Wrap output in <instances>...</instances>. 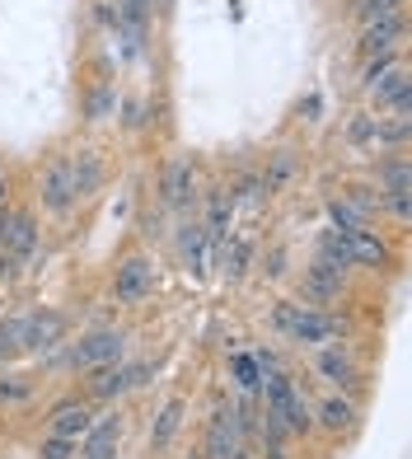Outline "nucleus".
<instances>
[{
    "label": "nucleus",
    "instance_id": "obj_31",
    "mask_svg": "<svg viewBox=\"0 0 412 459\" xmlns=\"http://www.w3.org/2000/svg\"><path fill=\"white\" fill-rule=\"evenodd\" d=\"M412 122H394V117H375V145L380 151H394V145H408Z\"/></svg>",
    "mask_w": 412,
    "mask_h": 459
},
{
    "label": "nucleus",
    "instance_id": "obj_10",
    "mask_svg": "<svg viewBox=\"0 0 412 459\" xmlns=\"http://www.w3.org/2000/svg\"><path fill=\"white\" fill-rule=\"evenodd\" d=\"M403 38H408V19H403V14L375 19V24H365V29H361L356 56H384V52H403Z\"/></svg>",
    "mask_w": 412,
    "mask_h": 459
},
{
    "label": "nucleus",
    "instance_id": "obj_39",
    "mask_svg": "<svg viewBox=\"0 0 412 459\" xmlns=\"http://www.w3.org/2000/svg\"><path fill=\"white\" fill-rule=\"evenodd\" d=\"M262 273H267V277H281V273H286V248H272V254L262 258Z\"/></svg>",
    "mask_w": 412,
    "mask_h": 459
},
{
    "label": "nucleus",
    "instance_id": "obj_29",
    "mask_svg": "<svg viewBox=\"0 0 412 459\" xmlns=\"http://www.w3.org/2000/svg\"><path fill=\"white\" fill-rule=\"evenodd\" d=\"M328 225L333 230H370V221L356 212V206H347L342 197H328Z\"/></svg>",
    "mask_w": 412,
    "mask_h": 459
},
{
    "label": "nucleus",
    "instance_id": "obj_18",
    "mask_svg": "<svg viewBox=\"0 0 412 459\" xmlns=\"http://www.w3.org/2000/svg\"><path fill=\"white\" fill-rule=\"evenodd\" d=\"M183 417H188V399H164V408L155 412V422H150V450H169L174 446V436L183 431Z\"/></svg>",
    "mask_w": 412,
    "mask_h": 459
},
{
    "label": "nucleus",
    "instance_id": "obj_24",
    "mask_svg": "<svg viewBox=\"0 0 412 459\" xmlns=\"http://www.w3.org/2000/svg\"><path fill=\"white\" fill-rule=\"evenodd\" d=\"M408 0H352V19L365 29V24H375V19H389V14H403Z\"/></svg>",
    "mask_w": 412,
    "mask_h": 459
},
{
    "label": "nucleus",
    "instance_id": "obj_11",
    "mask_svg": "<svg viewBox=\"0 0 412 459\" xmlns=\"http://www.w3.org/2000/svg\"><path fill=\"white\" fill-rule=\"evenodd\" d=\"M174 248H178V263H183V273H193V277H206V267H211V244H206V230L197 221H183L178 225V235H174Z\"/></svg>",
    "mask_w": 412,
    "mask_h": 459
},
{
    "label": "nucleus",
    "instance_id": "obj_28",
    "mask_svg": "<svg viewBox=\"0 0 412 459\" xmlns=\"http://www.w3.org/2000/svg\"><path fill=\"white\" fill-rule=\"evenodd\" d=\"M19 351H24V315L0 324V366H10Z\"/></svg>",
    "mask_w": 412,
    "mask_h": 459
},
{
    "label": "nucleus",
    "instance_id": "obj_35",
    "mask_svg": "<svg viewBox=\"0 0 412 459\" xmlns=\"http://www.w3.org/2000/svg\"><path fill=\"white\" fill-rule=\"evenodd\" d=\"M80 441H66V436H43V446H38V459H75Z\"/></svg>",
    "mask_w": 412,
    "mask_h": 459
},
{
    "label": "nucleus",
    "instance_id": "obj_30",
    "mask_svg": "<svg viewBox=\"0 0 412 459\" xmlns=\"http://www.w3.org/2000/svg\"><path fill=\"white\" fill-rule=\"evenodd\" d=\"M117 122H122V132H141L150 122V103L146 99H117Z\"/></svg>",
    "mask_w": 412,
    "mask_h": 459
},
{
    "label": "nucleus",
    "instance_id": "obj_1",
    "mask_svg": "<svg viewBox=\"0 0 412 459\" xmlns=\"http://www.w3.org/2000/svg\"><path fill=\"white\" fill-rule=\"evenodd\" d=\"M159 206L164 212H178L188 216L197 206V164L193 155H169L159 169Z\"/></svg>",
    "mask_w": 412,
    "mask_h": 459
},
{
    "label": "nucleus",
    "instance_id": "obj_40",
    "mask_svg": "<svg viewBox=\"0 0 412 459\" xmlns=\"http://www.w3.org/2000/svg\"><path fill=\"white\" fill-rule=\"evenodd\" d=\"M319 113H323V99H319V94H309V99L300 103V117H305V122H319Z\"/></svg>",
    "mask_w": 412,
    "mask_h": 459
},
{
    "label": "nucleus",
    "instance_id": "obj_13",
    "mask_svg": "<svg viewBox=\"0 0 412 459\" xmlns=\"http://www.w3.org/2000/svg\"><path fill=\"white\" fill-rule=\"evenodd\" d=\"M117 441H122V412H108L80 436L75 459H117Z\"/></svg>",
    "mask_w": 412,
    "mask_h": 459
},
{
    "label": "nucleus",
    "instance_id": "obj_34",
    "mask_svg": "<svg viewBox=\"0 0 412 459\" xmlns=\"http://www.w3.org/2000/svg\"><path fill=\"white\" fill-rule=\"evenodd\" d=\"M347 145H375V117L356 113L352 122H347Z\"/></svg>",
    "mask_w": 412,
    "mask_h": 459
},
{
    "label": "nucleus",
    "instance_id": "obj_37",
    "mask_svg": "<svg viewBox=\"0 0 412 459\" xmlns=\"http://www.w3.org/2000/svg\"><path fill=\"white\" fill-rule=\"evenodd\" d=\"M253 361H258V370H262V375L286 370V361H281V351H277V347H258V351H253Z\"/></svg>",
    "mask_w": 412,
    "mask_h": 459
},
{
    "label": "nucleus",
    "instance_id": "obj_32",
    "mask_svg": "<svg viewBox=\"0 0 412 459\" xmlns=\"http://www.w3.org/2000/svg\"><path fill=\"white\" fill-rule=\"evenodd\" d=\"M394 66H403V52H384V56H365V71H361V90H370L375 80H384Z\"/></svg>",
    "mask_w": 412,
    "mask_h": 459
},
{
    "label": "nucleus",
    "instance_id": "obj_14",
    "mask_svg": "<svg viewBox=\"0 0 412 459\" xmlns=\"http://www.w3.org/2000/svg\"><path fill=\"white\" fill-rule=\"evenodd\" d=\"M309 417H314V427H319V431H328V436H347V431L361 422V408H356V399H347V394H328L319 408H309Z\"/></svg>",
    "mask_w": 412,
    "mask_h": 459
},
{
    "label": "nucleus",
    "instance_id": "obj_16",
    "mask_svg": "<svg viewBox=\"0 0 412 459\" xmlns=\"http://www.w3.org/2000/svg\"><path fill=\"white\" fill-rule=\"evenodd\" d=\"M127 389H132V380H127V366H122V361H103V366H90L85 370V394H90V399H99V403L122 399Z\"/></svg>",
    "mask_w": 412,
    "mask_h": 459
},
{
    "label": "nucleus",
    "instance_id": "obj_26",
    "mask_svg": "<svg viewBox=\"0 0 412 459\" xmlns=\"http://www.w3.org/2000/svg\"><path fill=\"white\" fill-rule=\"evenodd\" d=\"M29 399H33V380H29V375L0 366V403H29Z\"/></svg>",
    "mask_w": 412,
    "mask_h": 459
},
{
    "label": "nucleus",
    "instance_id": "obj_21",
    "mask_svg": "<svg viewBox=\"0 0 412 459\" xmlns=\"http://www.w3.org/2000/svg\"><path fill=\"white\" fill-rule=\"evenodd\" d=\"M216 263H220V273L230 277V281H239L244 273H249V263H253V239H244V235L225 239V248L216 254Z\"/></svg>",
    "mask_w": 412,
    "mask_h": 459
},
{
    "label": "nucleus",
    "instance_id": "obj_42",
    "mask_svg": "<svg viewBox=\"0 0 412 459\" xmlns=\"http://www.w3.org/2000/svg\"><path fill=\"white\" fill-rule=\"evenodd\" d=\"M0 197H5V183H0Z\"/></svg>",
    "mask_w": 412,
    "mask_h": 459
},
{
    "label": "nucleus",
    "instance_id": "obj_41",
    "mask_svg": "<svg viewBox=\"0 0 412 459\" xmlns=\"http://www.w3.org/2000/svg\"><path fill=\"white\" fill-rule=\"evenodd\" d=\"M146 5H150V14H155V10H159V14H169V10H174V0H146Z\"/></svg>",
    "mask_w": 412,
    "mask_h": 459
},
{
    "label": "nucleus",
    "instance_id": "obj_38",
    "mask_svg": "<svg viewBox=\"0 0 412 459\" xmlns=\"http://www.w3.org/2000/svg\"><path fill=\"white\" fill-rule=\"evenodd\" d=\"M94 19L113 33V29H117V10H113V0H94Z\"/></svg>",
    "mask_w": 412,
    "mask_h": 459
},
{
    "label": "nucleus",
    "instance_id": "obj_17",
    "mask_svg": "<svg viewBox=\"0 0 412 459\" xmlns=\"http://www.w3.org/2000/svg\"><path fill=\"white\" fill-rule=\"evenodd\" d=\"M71 183H75V202L94 197L103 187V160H99L94 145H80V151L71 155Z\"/></svg>",
    "mask_w": 412,
    "mask_h": 459
},
{
    "label": "nucleus",
    "instance_id": "obj_6",
    "mask_svg": "<svg viewBox=\"0 0 412 459\" xmlns=\"http://www.w3.org/2000/svg\"><path fill=\"white\" fill-rule=\"evenodd\" d=\"M155 290V263L146 254H127L113 273V300L117 305H141Z\"/></svg>",
    "mask_w": 412,
    "mask_h": 459
},
{
    "label": "nucleus",
    "instance_id": "obj_3",
    "mask_svg": "<svg viewBox=\"0 0 412 459\" xmlns=\"http://www.w3.org/2000/svg\"><path fill=\"white\" fill-rule=\"evenodd\" d=\"M314 375L323 385H333L338 394H347V399H356L361 394V366H356V357L347 351L342 342H328V347H314Z\"/></svg>",
    "mask_w": 412,
    "mask_h": 459
},
{
    "label": "nucleus",
    "instance_id": "obj_15",
    "mask_svg": "<svg viewBox=\"0 0 412 459\" xmlns=\"http://www.w3.org/2000/svg\"><path fill=\"white\" fill-rule=\"evenodd\" d=\"M94 427V408L90 399H61L47 417V436H66V441H80Z\"/></svg>",
    "mask_w": 412,
    "mask_h": 459
},
{
    "label": "nucleus",
    "instance_id": "obj_27",
    "mask_svg": "<svg viewBox=\"0 0 412 459\" xmlns=\"http://www.w3.org/2000/svg\"><path fill=\"white\" fill-rule=\"evenodd\" d=\"M342 202L347 206H356V212L370 221V216H380V187H370V183H352V187H342Z\"/></svg>",
    "mask_w": 412,
    "mask_h": 459
},
{
    "label": "nucleus",
    "instance_id": "obj_19",
    "mask_svg": "<svg viewBox=\"0 0 412 459\" xmlns=\"http://www.w3.org/2000/svg\"><path fill=\"white\" fill-rule=\"evenodd\" d=\"M296 174H300V151H291V145H281V151L267 155V169L258 174V178H262V193H267V197L281 193V187L291 183Z\"/></svg>",
    "mask_w": 412,
    "mask_h": 459
},
{
    "label": "nucleus",
    "instance_id": "obj_8",
    "mask_svg": "<svg viewBox=\"0 0 412 459\" xmlns=\"http://www.w3.org/2000/svg\"><path fill=\"white\" fill-rule=\"evenodd\" d=\"M338 333H342V319L338 315L314 309V305H300L291 328H286V338L300 342V347H328V342H338Z\"/></svg>",
    "mask_w": 412,
    "mask_h": 459
},
{
    "label": "nucleus",
    "instance_id": "obj_2",
    "mask_svg": "<svg viewBox=\"0 0 412 459\" xmlns=\"http://www.w3.org/2000/svg\"><path fill=\"white\" fill-rule=\"evenodd\" d=\"M202 459H253V450L244 446V436L235 427V408L216 403L206 417V436H202Z\"/></svg>",
    "mask_w": 412,
    "mask_h": 459
},
{
    "label": "nucleus",
    "instance_id": "obj_12",
    "mask_svg": "<svg viewBox=\"0 0 412 459\" xmlns=\"http://www.w3.org/2000/svg\"><path fill=\"white\" fill-rule=\"evenodd\" d=\"M342 244H347V258H352V267H389L394 263V254H389V244L375 235V230H338Z\"/></svg>",
    "mask_w": 412,
    "mask_h": 459
},
{
    "label": "nucleus",
    "instance_id": "obj_43",
    "mask_svg": "<svg viewBox=\"0 0 412 459\" xmlns=\"http://www.w3.org/2000/svg\"><path fill=\"white\" fill-rule=\"evenodd\" d=\"M188 459H202V455H188Z\"/></svg>",
    "mask_w": 412,
    "mask_h": 459
},
{
    "label": "nucleus",
    "instance_id": "obj_25",
    "mask_svg": "<svg viewBox=\"0 0 412 459\" xmlns=\"http://www.w3.org/2000/svg\"><path fill=\"white\" fill-rule=\"evenodd\" d=\"M230 375H235V389L239 394H258L262 385V370L253 361V351H239V357H230Z\"/></svg>",
    "mask_w": 412,
    "mask_h": 459
},
{
    "label": "nucleus",
    "instance_id": "obj_5",
    "mask_svg": "<svg viewBox=\"0 0 412 459\" xmlns=\"http://www.w3.org/2000/svg\"><path fill=\"white\" fill-rule=\"evenodd\" d=\"M0 254H10L14 267H24L38 254V216L0 206Z\"/></svg>",
    "mask_w": 412,
    "mask_h": 459
},
{
    "label": "nucleus",
    "instance_id": "obj_4",
    "mask_svg": "<svg viewBox=\"0 0 412 459\" xmlns=\"http://www.w3.org/2000/svg\"><path fill=\"white\" fill-rule=\"evenodd\" d=\"M122 351H127V333H117V328H94V333H85L80 342H71V351H66L61 361H66L71 370L85 375L90 366L122 361Z\"/></svg>",
    "mask_w": 412,
    "mask_h": 459
},
{
    "label": "nucleus",
    "instance_id": "obj_33",
    "mask_svg": "<svg viewBox=\"0 0 412 459\" xmlns=\"http://www.w3.org/2000/svg\"><path fill=\"white\" fill-rule=\"evenodd\" d=\"M262 197H267V193H262V178H258V174H244V178L230 187V202H235V206H258Z\"/></svg>",
    "mask_w": 412,
    "mask_h": 459
},
{
    "label": "nucleus",
    "instance_id": "obj_20",
    "mask_svg": "<svg viewBox=\"0 0 412 459\" xmlns=\"http://www.w3.org/2000/svg\"><path fill=\"white\" fill-rule=\"evenodd\" d=\"M375 187H380V197H389V193H412L408 160H403V155H384V160L375 164Z\"/></svg>",
    "mask_w": 412,
    "mask_h": 459
},
{
    "label": "nucleus",
    "instance_id": "obj_22",
    "mask_svg": "<svg viewBox=\"0 0 412 459\" xmlns=\"http://www.w3.org/2000/svg\"><path fill=\"white\" fill-rule=\"evenodd\" d=\"M408 90H412V75H408V61H403V66H394V71H389L384 80H375V85H370L365 94H370V99H375V108L384 113V108H389V103H394L399 94H408Z\"/></svg>",
    "mask_w": 412,
    "mask_h": 459
},
{
    "label": "nucleus",
    "instance_id": "obj_36",
    "mask_svg": "<svg viewBox=\"0 0 412 459\" xmlns=\"http://www.w3.org/2000/svg\"><path fill=\"white\" fill-rule=\"evenodd\" d=\"M380 212H384V216H394L399 225H408V212H412V193H389V197H380Z\"/></svg>",
    "mask_w": 412,
    "mask_h": 459
},
{
    "label": "nucleus",
    "instance_id": "obj_7",
    "mask_svg": "<svg viewBox=\"0 0 412 459\" xmlns=\"http://www.w3.org/2000/svg\"><path fill=\"white\" fill-rule=\"evenodd\" d=\"M38 202H43L47 216H71L75 206V183H71V155H56L43 178H38Z\"/></svg>",
    "mask_w": 412,
    "mask_h": 459
},
{
    "label": "nucleus",
    "instance_id": "obj_23",
    "mask_svg": "<svg viewBox=\"0 0 412 459\" xmlns=\"http://www.w3.org/2000/svg\"><path fill=\"white\" fill-rule=\"evenodd\" d=\"M117 85H108V80H99V85L85 94V122H108L117 117Z\"/></svg>",
    "mask_w": 412,
    "mask_h": 459
},
{
    "label": "nucleus",
    "instance_id": "obj_9",
    "mask_svg": "<svg viewBox=\"0 0 412 459\" xmlns=\"http://www.w3.org/2000/svg\"><path fill=\"white\" fill-rule=\"evenodd\" d=\"M66 315L61 309H33V315H24V351H33V357H47V351H56L61 342H66Z\"/></svg>",
    "mask_w": 412,
    "mask_h": 459
}]
</instances>
